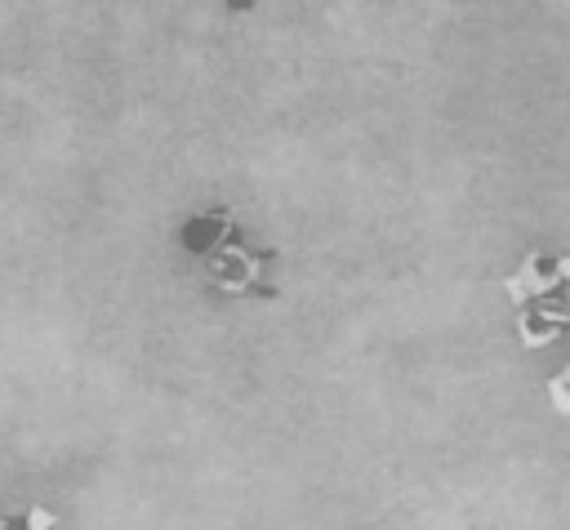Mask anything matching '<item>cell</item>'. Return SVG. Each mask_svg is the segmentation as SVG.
<instances>
[{
  "label": "cell",
  "instance_id": "cell-1",
  "mask_svg": "<svg viewBox=\"0 0 570 530\" xmlns=\"http://www.w3.org/2000/svg\"><path fill=\"white\" fill-rule=\"evenodd\" d=\"M200 263H205L209 289H218L223 298H236V303H276L281 298V281H276L281 254L276 249H258V245H245V236H232Z\"/></svg>",
  "mask_w": 570,
  "mask_h": 530
},
{
  "label": "cell",
  "instance_id": "cell-2",
  "mask_svg": "<svg viewBox=\"0 0 570 530\" xmlns=\"http://www.w3.org/2000/svg\"><path fill=\"white\" fill-rule=\"evenodd\" d=\"M566 281H570V258L566 254L525 249L521 263L499 281V289L508 294L512 307H525V303H539V298H566Z\"/></svg>",
  "mask_w": 570,
  "mask_h": 530
},
{
  "label": "cell",
  "instance_id": "cell-3",
  "mask_svg": "<svg viewBox=\"0 0 570 530\" xmlns=\"http://www.w3.org/2000/svg\"><path fill=\"white\" fill-rule=\"evenodd\" d=\"M232 236H240V223H236V209H232V205L196 209V214H187V218L178 223V232H174L178 249H183V254H191V258L214 254V249H218V245H227Z\"/></svg>",
  "mask_w": 570,
  "mask_h": 530
},
{
  "label": "cell",
  "instance_id": "cell-4",
  "mask_svg": "<svg viewBox=\"0 0 570 530\" xmlns=\"http://www.w3.org/2000/svg\"><path fill=\"white\" fill-rule=\"evenodd\" d=\"M570 325V307L566 298H539V303H525L517 307V334H521V347H548L566 334Z\"/></svg>",
  "mask_w": 570,
  "mask_h": 530
},
{
  "label": "cell",
  "instance_id": "cell-5",
  "mask_svg": "<svg viewBox=\"0 0 570 530\" xmlns=\"http://www.w3.org/2000/svg\"><path fill=\"white\" fill-rule=\"evenodd\" d=\"M548 396H552V410H557V414H570V401H566V370H557V374H552Z\"/></svg>",
  "mask_w": 570,
  "mask_h": 530
},
{
  "label": "cell",
  "instance_id": "cell-6",
  "mask_svg": "<svg viewBox=\"0 0 570 530\" xmlns=\"http://www.w3.org/2000/svg\"><path fill=\"white\" fill-rule=\"evenodd\" d=\"M223 4H227L232 13H254V9L263 4V0H223Z\"/></svg>",
  "mask_w": 570,
  "mask_h": 530
}]
</instances>
